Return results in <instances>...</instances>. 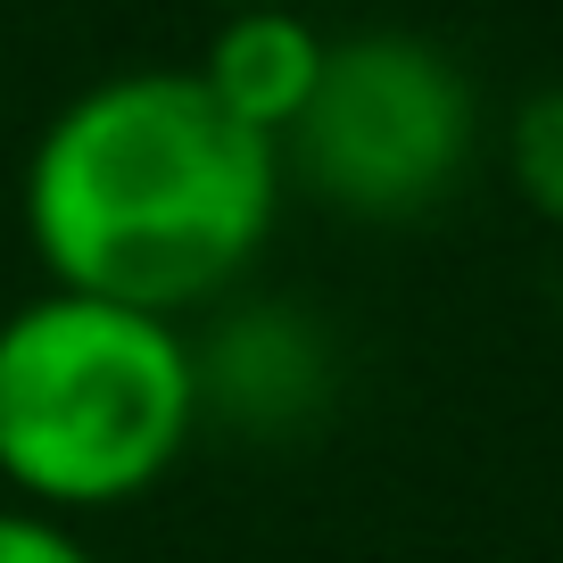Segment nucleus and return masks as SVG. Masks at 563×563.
<instances>
[{
  "instance_id": "1",
  "label": "nucleus",
  "mask_w": 563,
  "mask_h": 563,
  "mask_svg": "<svg viewBox=\"0 0 563 563\" xmlns=\"http://www.w3.org/2000/svg\"><path fill=\"white\" fill-rule=\"evenodd\" d=\"M282 183V150L232 124L191 67H117L34 133L18 224L51 290L191 323L249 282Z\"/></svg>"
},
{
  "instance_id": "2",
  "label": "nucleus",
  "mask_w": 563,
  "mask_h": 563,
  "mask_svg": "<svg viewBox=\"0 0 563 563\" xmlns=\"http://www.w3.org/2000/svg\"><path fill=\"white\" fill-rule=\"evenodd\" d=\"M199 422L191 323L51 282L0 316V489L18 506L58 522L141 506L183 473Z\"/></svg>"
},
{
  "instance_id": "3",
  "label": "nucleus",
  "mask_w": 563,
  "mask_h": 563,
  "mask_svg": "<svg viewBox=\"0 0 563 563\" xmlns=\"http://www.w3.org/2000/svg\"><path fill=\"white\" fill-rule=\"evenodd\" d=\"M481 150V91L440 42L373 25L323 51V84L282 141V175L356 224L431 216Z\"/></svg>"
},
{
  "instance_id": "4",
  "label": "nucleus",
  "mask_w": 563,
  "mask_h": 563,
  "mask_svg": "<svg viewBox=\"0 0 563 563\" xmlns=\"http://www.w3.org/2000/svg\"><path fill=\"white\" fill-rule=\"evenodd\" d=\"M323 51L332 42L307 25V9H232V18H216L191 75L208 84V100L232 124H249L257 141L282 150L290 124L307 117V100H316V84H323Z\"/></svg>"
},
{
  "instance_id": "5",
  "label": "nucleus",
  "mask_w": 563,
  "mask_h": 563,
  "mask_svg": "<svg viewBox=\"0 0 563 563\" xmlns=\"http://www.w3.org/2000/svg\"><path fill=\"white\" fill-rule=\"evenodd\" d=\"M199 398L224 422L282 431V422H299L307 406L323 398V349L307 340V323L282 316V307L224 316V332L199 340Z\"/></svg>"
},
{
  "instance_id": "6",
  "label": "nucleus",
  "mask_w": 563,
  "mask_h": 563,
  "mask_svg": "<svg viewBox=\"0 0 563 563\" xmlns=\"http://www.w3.org/2000/svg\"><path fill=\"white\" fill-rule=\"evenodd\" d=\"M506 175L522 191L530 216L563 224V84L555 91H530L506 124Z\"/></svg>"
},
{
  "instance_id": "7",
  "label": "nucleus",
  "mask_w": 563,
  "mask_h": 563,
  "mask_svg": "<svg viewBox=\"0 0 563 563\" xmlns=\"http://www.w3.org/2000/svg\"><path fill=\"white\" fill-rule=\"evenodd\" d=\"M0 563H100V547L58 514H34L18 497H0Z\"/></svg>"
},
{
  "instance_id": "8",
  "label": "nucleus",
  "mask_w": 563,
  "mask_h": 563,
  "mask_svg": "<svg viewBox=\"0 0 563 563\" xmlns=\"http://www.w3.org/2000/svg\"><path fill=\"white\" fill-rule=\"evenodd\" d=\"M216 18H232V9H299V0H208Z\"/></svg>"
}]
</instances>
